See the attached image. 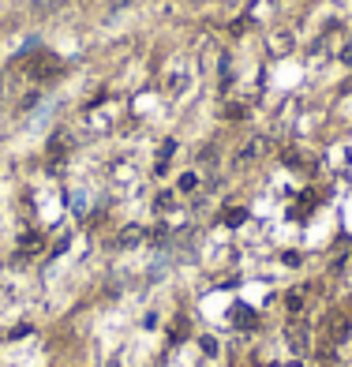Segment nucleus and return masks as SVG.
<instances>
[{"label":"nucleus","mask_w":352,"mask_h":367,"mask_svg":"<svg viewBox=\"0 0 352 367\" xmlns=\"http://www.w3.org/2000/svg\"><path fill=\"white\" fill-rule=\"evenodd\" d=\"M41 247H46V236L34 233V229L23 233V240H19V251H23V255H41Z\"/></svg>","instance_id":"f03ea898"},{"label":"nucleus","mask_w":352,"mask_h":367,"mask_svg":"<svg viewBox=\"0 0 352 367\" xmlns=\"http://www.w3.org/2000/svg\"><path fill=\"white\" fill-rule=\"evenodd\" d=\"M289 345L296 352L307 349V326H304V322H292V326H289Z\"/></svg>","instance_id":"39448f33"},{"label":"nucleus","mask_w":352,"mask_h":367,"mask_svg":"<svg viewBox=\"0 0 352 367\" xmlns=\"http://www.w3.org/2000/svg\"><path fill=\"white\" fill-rule=\"evenodd\" d=\"M262 150H266V143H262V139H251V143H244V150L236 154V161H240V165H248V161H255Z\"/></svg>","instance_id":"20e7f679"},{"label":"nucleus","mask_w":352,"mask_h":367,"mask_svg":"<svg viewBox=\"0 0 352 367\" xmlns=\"http://www.w3.org/2000/svg\"><path fill=\"white\" fill-rule=\"evenodd\" d=\"M57 71H60L57 53H34V57L27 60V75H30L34 83H46V79H53Z\"/></svg>","instance_id":"f257e3e1"},{"label":"nucleus","mask_w":352,"mask_h":367,"mask_svg":"<svg viewBox=\"0 0 352 367\" xmlns=\"http://www.w3.org/2000/svg\"><path fill=\"white\" fill-rule=\"evenodd\" d=\"M49 154H53V158H64V154H68V139H64V135H60V139H53Z\"/></svg>","instance_id":"6e6552de"},{"label":"nucleus","mask_w":352,"mask_h":367,"mask_svg":"<svg viewBox=\"0 0 352 367\" xmlns=\"http://www.w3.org/2000/svg\"><path fill=\"white\" fill-rule=\"evenodd\" d=\"M330 345H341V341H345L348 338V319L345 315H330Z\"/></svg>","instance_id":"7ed1b4c3"},{"label":"nucleus","mask_w":352,"mask_h":367,"mask_svg":"<svg viewBox=\"0 0 352 367\" xmlns=\"http://www.w3.org/2000/svg\"><path fill=\"white\" fill-rule=\"evenodd\" d=\"M248 218V210H225V225H240Z\"/></svg>","instance_id":"1a4fd4ad"},{"label":"nucleus","mask_w":352,"mask_h":367,"mask_svg":"<svg viewBox=\"0 0 352 367\" xmlns=\"http://www.w3.org/2000/svg\"><path fill=\"white\" fill-rule=\"evenodd\" d=\"M236 326H244V330H251V326H255V311H251V307H236Z\"/></svg>","instance_id":"0eeeda50"},{"label":"nucleus","mask_w":352,"mask_h":367,"mask_svg":"<svg viewBox=\"0 0 352 367\" xmlns=\"http://www.w3.org/2000/svg\"><path fill=\"white\" fill-rule=\"evenodd\" d=\"M341 60H345V64H352V38H348V46L341 49Z\"/></svg>","instance_id":"f8f14e48"},{"label":"nucleus","mask_w":352,"mask_h":367,"mask_svg":"<svg viewBox=\"0 0 352 367\" xmlns=\"http://www.w3.org/2000/svg\"><path fill=\"white\" fill-rule=\"evenodd\" d=\"M195 184H199V180H195V176H191V172H184V176H180V188H184V191H191V188H195Z\"/></svg>","instance_id":"9d476101"},{"label":"nucleus","mask_w":352,"mask_h":367,"mask_svg":"<svg viewBox=\"0 0 352 367\" xmlns=\"http://www.w3.org/2000/svg\"><path fill=\"white\" fill-rule=\"evenodd\" d=\"M289 307L300 311V307H304V296H300V293H289Z\"/></svg>","instance_id":"9b49d317"},{"label":"nucleus","mask_w":352,"mask_h":367,"mask_svg":"<svg viewBox=\"0 0 352 367\" xmlns=\"http://www.w3.org/2000/svg\"><path fill=\"white\" fill-rule=\"evenodd\" d=\"M139 240H142V229H139V225H128V229H120V236H116L120 247H131V244H139Z\"/></svg>","instance_id":"423d86ee"}]
</instances>
